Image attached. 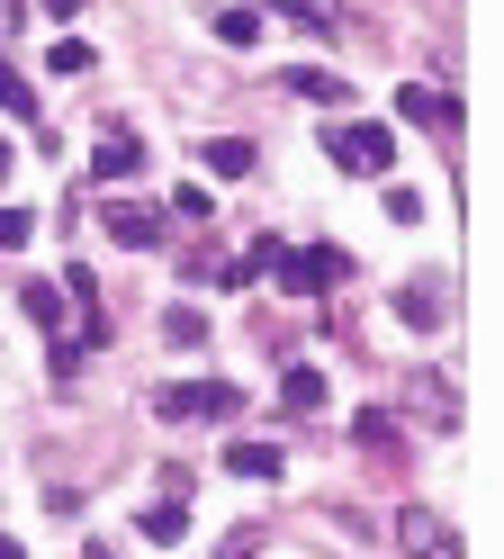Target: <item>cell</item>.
<instances>
[{
    "mask_svg": "<svg viewBox=\"0 0 504 559\" xmlns=\"http://www.w3.org/2000/svg\"><path fill=\"white\" fill-rule=\"evenodd\" d=\"M163 334H171V343H207V325L190 317V307H171V317H163Z\"/></svg>",
    "mask_w": 504,
    "mask_h": 559,
    "instance_id": "obj_21",
    "label": "cell"
},
{
    "mask_svg": "<svg viewBox=\"0 0 504 559\" xmlns=\"http://www.w3.org/2000/svg\"><path fill=\"white\" fill-rule=\"evenodd\" d=\"M334 280H351V253H343V243H307V253L279 262V289H298V298H324Z\"/></svg>",
    "mask_w": 504,
    "mask_h": 559,
    "instance_id": "obj_4",
    "label": "cell"
},
{
    "mask_svg": "<svg viewBox=\"0 0 504 559\" xmlns=\"http://www.w3.org/2000/svg\"><path fill=\"white\" fill-rule=\"evenodd\" d=\"M0 109H10L19 127H36V91H27V73H19V63H0Z\"/></svg>",
    "mask_w": 504,
    "mask_h": 559,
    "instance_id": "obj_13",
    "label": "cell"
},
{
    "mask_svg": "<svg viewBox=\"0 0 504 559\" xmlns=\"http://www.w3.org/2000/svg\"><path fill=\"white\" fill-rule=\"evenodd\" d=\"M27 317H36V325H46L63 353H72V334H63V325H72V298L55 289V280H27Z\"/></svg>",
    "mask_w": 504,
    "mask_h": 559,
    "instance_id": "obj_8",
    "label": "cell"
},
{
    "mask_svg": "<svg viewBox=\"0 0 504 559\" xmlns=\"http://www.w3.org/2000/svg\"><path fill=\"white\" fill-rule=\"evenodd\" d=\"M226 469H235V478H279L288 451H279V442H226Z\"/></svg>",
    "mask_w": 504,
    "mask_h": 559,
    "instance_id": "obj_11",
    "label": "cell"
},
{
    "mask_svg": "<svg viewBox=\"0 0 504 559\" xmlns=\"http://www.w3.org/2000/svg\"><path fill=\"white\" fill-rule=\"evenodd\" d=\"M324 154H334L343 171H360V181H379V171L396 163V127H370V118H334V127H324Z\"/></svg>",
    "mask_w": 504,
    "mask_h": 559,
    "instance_id": "obj_1",
    "label": "cell"
},
{
    "mask_svg": "<svg viewBox=\"0 0 504 559\" xmlns=\"http://www.w3.org/2000/svg\"><path fill=\"white\" fill-rule=\"evenodd\" d=\"M442 289H396V317H406V325H442Z\"/></svg>",
    "mask_w": 504,
    "mask_h": 559,
    "instance_id": "obj_14",
    "label": "cell"
},
{
    "mask_svg": "<svg viewBox=\"0 0 504 559\" xmlns=\"http://www.w3.org/2000/svg\"><path fill=\"white\" fill-rule=\"evenodd\" d=\"M171 217H190V226H207V217H216V199H207L199 181H180V190H171Z\"/></svg>",
    "mask_w": 504,
    "mask_h": 559,
    "instance_id": "obj_18",
    "label": "cell"
},
{
    "mask_svg": "<svg viewBox=\"0 0 504 559\" xmlns=\"http://www.w3.org/2000/svg\"><path fill=\"white\" fill-rule=\"evenodd\" d=\"M0 181H10V145H0Z\"/></svg>",
    "mask_w": 504,
    "mask_h": 559,
    "instance_id": "obj_23",
    "label": "cell"
},
{
    "mask_svg": "<svg viewBox=\"0 0 504 559\" xmlns=\"http://www.w3.org/2000/svg\"><path fill=\"white\" fill-rule=\"evenodd\" d=\"M207 171H216V181H243V171H252V135H207V154H199Z\"/></svg>",
    "mask_w": 504,
    "mask_h": 559,
    "instance_id": "obj_12",
    "label": "cell"
},
{
    "mask_svg": "<svg viewBox=\"0 0 504 559\" xmlns=\"http://www.w3.org/2000/svg\"><path fill=\"white\" fill-rule=\"evenodd\" d=\"M27 235H36V217H27V207H0V253H19Z\"/></svg>",
    "mask_w": 504,
    "mask_h": 559,
    "instance_id": "obj_20",
    "label": "cell"
},
{
    "mask_svg": "<svg viewBox=\"0 0 504 559\" xmlns=\"http://www.w3.org/2000/svg\"><path fill=\"white\" fill-rule=\"evenodd\" d=\"M243 397L226 389V379H190V389H163L154 397V415H163V425H216V415H235Z\"/></svg>",
    "mask_w": 504,
    "mask_h": 559,
    "instance_id": "obj_3",
    "label": "cell"
},
{
    "mask_svg": "<svg viewBox=\"0 0 504 559\" xmlns=\"http://www.w3.org/2000/svg\"><path fill=\"white\" fill-rule=\"evenodd\" d=\"M0 559H27V550H19V542H10V533H0Z\"/></svg>",
    "mask_w": 504,
    "mask_h": 559,
    "instance_id": "obj_22",
    "label": "cell"
},
{
    "mask_svg": "<svg viewBox=\"0 0 504 559\" xmlns=\"http://www.w3.org/2000/svg\"><path fill=\"white\" fill-rule=\"evenodd\" d=\"M163 487H171V497L144 506V542H180V533H190V497H180V478H163Z\"/></svg>",
    "mask_w": 504,
    "mask_h": 559,
    "instance_id": "obj_9",
    "label": "cell"
},
{
    "mask_svg": "<svg viewBox=\"0 0 504 559\" xmlns=\"http://www.w3.org/2000/svg\"><path fill=\"white\" fill-rule=\"evenodd\" d=\"M99 226L118 235V243H163V217L144 199H99Z\"/></svg>",
    "mask_w": 504,
    "mask_h": 559,
    "instance_id": "obj_7",
    "label": "cell"
},
{
    "mask_svg": "<svg viewBox=\"0 0 504 559\" xmlns=\"http://www.w3.org/2000/svg\"><path fill=\"white\" fill-rule=\"evenodd\" d=\"M396 118H406V127H459V99L451 91H423V82H406V91H396Z\"/></svg>",
    "mask_w": 504,
    "mask_h": 559,
    "instance_id": "obj_6",
    "label": "cell"
},
{
    "mask_svg": "<svg viewBox=\"0 0 504 559\" xmlns=\"http://www.w3.org/2000/svg\"><path fill=\"white\" fill-rule=\"evenodd\" d=\"M271 10H288V19H298V27H315V37H324V27L343 19V0H271Z\"/></svg>",
    "mask_w": 504,
    "mask_h": 559,
    "instance_id": "obj_15",
    "label": "cell"
},
{
    "mask_svg": "<svg viewBox=\"0 0 504 559\" xmlns=\"http://www.w3.org/2000/svg\"><path fill=\"white\" fill-rule=\"evenodd\" d=\"M46 63H55V73H91L99 46H91V37H55V55H46Z\"/></svg>",
    "mask_w": 504,
    "mask_h": 559,
    "instance_id": "obj_17",
    "label": "cell"
},
{
    "mask_svg": "<svg viewBox=\"0 0 504 559\" xmlns=\"http://www.w3.org/2000/svg\"><path fill=\"white\" fill-rule=\"evenodd\" d=\"M279 406H288V415H324V370L288 361V370H279Z\"/></svg>",
    "mask_w": 504,
    "mask_h": 559,
    "instance_id": "obj_10",
    "label": "cell"
},
{
    "mask_svg": "<svg viewBox=\"0 0 504 559\" xmlns=\"http://www.w3.org/2000/svg\"><path fill=\"white\" fill-rule=\"evenodd\" d=\"M216 37L226 46H262V10H216Z\"/></svg>",
    "mask_w": 504,
    "mask_h": 559,
    "instance_id": "obj_16",
    "label": "cell"
},
{
    "mask_svg": "<svg viewBox=\"0 0 504 559\" xmlns=\"http://www.w3.org/2000/svg\"><path fill=\"white\" fill-rule=\"evenodd\" d=\"M226 559H243V550H226Z\"/></svg>",
    "mask_w": 504,
    "mask_h": 559,
    "instance_id": "obj_25",
    "label": "cell"
},
{
    "mask_svg": "<svg viewBox=\"0 0 504 559\" xmlns=\"http://www.w3.org/2000/svg\"><path fill=\"white\" fill-rule=\"evenodd\" d=\"M288 91H298V99H343V82L315 73V63H298V73H288Z\"/></svg>",
    "mask_w": 504,
    "mask_h": 559,
    "instance_id": "obj_19",
    "label": "cell"
},
{
    "mask_svg": "<svg viewBox=\"0 0 504 559\" xmlns=\"http://www.w3.org/2000/svg\"><path fill=\"white\" fill-rule=\"evenodd\" d=\"M396 550H406V559H468L459 523H442L432 506H396Z\"/></svg>",
    "mask_w": 504,
    "mask_h": 559,
    "instance_id": "obj_2",
    "label": "cell"
},
{
    "mask_svg": "<svg viewBox=\"0 0 504 559\" xmlns=\"http://www.w3.org/2000/svg\"><path fill=\"white\" fill-rule=\"evenodd\" d=\"M82 559H108V550H99V542H91V550H82Z\"/></svg>",
    "mask_w": 504,
    "mask_h": 559,
    "instance_id": "obj_24",
    "label": "cell"
},
{
    "mask_svg": "<svg viewBox=\"0 0 504 559\" xmlns=\"http://www.w3.org/2000/svg\"><path fill=\"white\" fill-rule=\"evenodd\" d=\"M135 171H144V135L108 118V127H99V145H91V181H135Z\"/></svg>",
    "mask_w": 504,
    "mask_h": 559,
    "instance_id": "obj_5",
    "label": "cell"
}]
</instances>
